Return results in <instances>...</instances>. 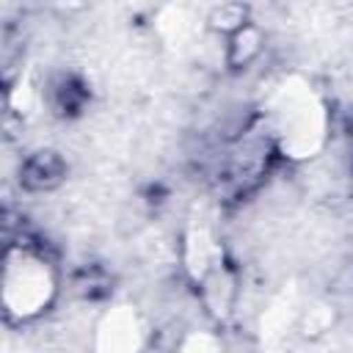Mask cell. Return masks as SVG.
<instances>
[{
    "label": "cell",
    "instance_id": "1",
    "mask_svg": "<svg viewBox=\"0 0 353 353\" xmlns=\"http://www.w3.org/2000/svg\"><path fill=\"white\" fill-rule=\"evenodd\" d=\"M52 295H55V279L50 262L28 245L8 248L6 276H3L6 312L14 314L17 320H30L50 306Z\"/></svg>",
    "mask_w": 353,
    "mask_h": 353
},
{
    "label": "cell",
    "instance_id": "2",
    "mask_svg": "<svg viewBox=\"0 0 353 353\" xmlns=\"http://www.w3.org/2000/svg\"><path fill=\"white\" fill-rule=\"evenodd\" d=\"M19 176H22V185L33 193H44V190H52L63 182L66 176V163L58 152H50V149H41L36 154H30L22 168H19Z\"/></svg>",
    "mask_w": 353,
    "mask_h": 353
}]
</instances>
